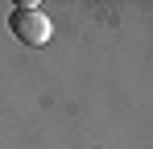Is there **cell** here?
<instances>
[{
    "instance_id": "cell-1",
    "label": "cell",
    "mask_w": 153,
    "mask_h": 149,
    "mask_svg": "<svg viewBox=\"0 0 153 149\" xmlns=\"http://www.w3.org/2000/svg\"><path fill=\"white\" fill-rule=\"evenodd\" d=\"M8 29H13V37L17 42H25V46H46L54 33L50 17L33 4V0H25V4H17L13 13H8Z\"/></svg>"
}]
</instances>
